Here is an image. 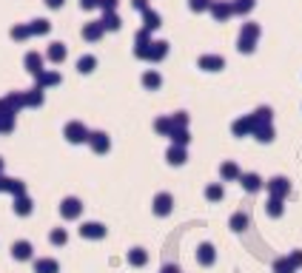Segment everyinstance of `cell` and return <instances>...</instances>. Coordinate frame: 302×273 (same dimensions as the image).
<instances>
[{"label":"cell","instance_id":"obj_4","mask_svg":"<svg viewBox=\"0 0 302 273\" xmlns=\"http://www.w3.org/2000/svg\"><path fill=\"white\" fill-rule=\"evenodd\" d=\"M12 256H15V259H20V262H29V259H32V245H29L26 239L15 242V245H12Z\"/></svg>","mask_w":302,"mask_h":273},{"label":"cell","instance_id":"obj_3","mask_svg":"<svg viewBox=\"0 0 302 273\" xmlns=\"http://www.w3.org/2000/svg\"><path fill=\"white\" fill-rule=\"evenodd\" d=\"M23 63H26V71H29V74H35V77L40 74V71H46V69H43V57H40L37 52H29Z\"/></svg>","mask_w":302,"mask_h":273},{"label":"cell","instance_id":"obj_13","mask_svg":"<svg viewBox=\"0 0 302 273\" xmlns=\"http://www.w3.org/2000/svg\"><path fill=\"white\" fill-rule=\"evenodd\" d=\"M66 239H69V233L63 228H54L52 233H49V242H52V245H66Z\"/></svg>","mask_w":302,"mask_h":273},{"label":"cell","instance_id":"obj_16","mask_svg":"<svg viewBox=\"0 0 302 273\" xmlns=\"http://www.w3.org/2000/svg\"><path fill=\"white\" fill-rule=\"evenodd\" d=\"M83 35L89 37V40H97V37H100V26H97V23H91V26H86V32H83Z\"/></svg>","mask_w":302,"mask_h":273},{"label":"cell","instance_id":"obj_18","mask_svg":"<svg viewBox=\"0 0 302 273\" xmlns=\"http://www.w3.org/2000/svg\"><path fill=\"white\" fill-rule=\"evenodd\" d=\"M200 259H203L205 264H208V262L214 259V253H211V247H208V245H205V247H200Z\"/></svg>","mask_w":302,"mask_h":273},{"label":"cell","instance_id":"obj_22","mask_svg":"<svg viewBox=\"0 0 302 273\" xmlns=\"http://www.w3.org/2000/svg\"><path fill=\"white\" fill-rule=\"evenodd\" d=\"M0 174H3V159H0Z\"/></svg>","mask_w":302,"mask_h":273},{"label":"cell","instance_id":"obj_20","mask_svg":"<svg viewBox=\"0 0 302 273\" xmlns=\"http://www.w3.org/2000/svg\"><path fill=\"white\" fill-rule=\"evenodd\" d=\"M131 262H134V264H142V262H145V256L137 250V253H131Z\"/></svg>","mask_w":302,"mask_h":273},{"label":"cell","instance_id":"obj_14","mask_svg":"<svg viewBox=\"0 0 302 273\" xmlns=\"http://www.w3.org/2000/svg\"><path fill=\"white\" fill-rule=\"evenodd\" d=\"M89 140H91V148H94V151H106L108 148V140L103 137V134H91Z\"/></svg>","mask_w":302,"mask_h":273},{"label":"cell","instance_id":"obj_17","mask_svg":"<svg viewBox=\"0 0 302 273\" xmlns=\"http://www.w3.org/2000/svg\"><path fill=\"white\" fill-rule=\"evenodd\" d=\"M77 69H80V71H91V69H94V57H80Z\"/></svg>","mask_w":302,"mask_h":273},{"label":"cell","instance_id":"obj_19","mask_svg":"<svg viewBox=\"0 0 302 273\" xmlns=\"http://www.w3.org/2000/svg\"><path fill=\"white\" fill-rule=\"evenodd\" d=\"M169 205H171V199H169V196H160V199H157V211H160V213H166V211H169Z\"/></svg>","mask_w":302,"mask_h":273},{"label":"cell","instance_id":"obj_5","mask_svg":"<svg viewBox=\"0 0 302 273\" xmlns=\"http://www.w3.org/2000/svg\"><path fill=\"white\" fill-rule=\"evenodd\" d=\"M0 191H9V194L20 196V194H26V185H23L20 179H6V176H0Z\"/></svg>","mask_w":302,"mask_h":273},{"label":"cell","instance_id":"obj_2","mask_svg":"<svg viewBox=\"0 0 302 273\" xmlns=\"http://www.w3.org/2000/svg\"><path fill=\"white\" fill-rule=\"evenodd\" d=\"M66 140L69 142H83V140H89V131H86L80 123H69L66 125Z\"/></svg>","mask_w":302,"mask_h":273},{"label":"cell","instance_id":"obj_15","mask_svg":"<svg viewBox=\"0 0 302 273\" xmlns=\"http://www.w3.org/2000/svg\"><path fill=\"white\" fill-rule=\"evenodd\" d=\"M12 37H15V40H26V37H32V29L29 26H15L12 29Z\"/></svg>","mask_w":302,"mask_h":273},{"label":"cell","instance_id":"obj_10","mask_svg":"<svg viewBox=\"0 0 302 273\" xmlns=\"http://www.w3.org/2000/svg\"><path fill=\"white\" fill-rule=\"evenodd\" d=\"M49 60H52V63H63V60H66V46H63V43H52V46H49Z\"/></svg>","mask_w":302,"mask_h":273},{"label":"cell","instance_id":"obj_8","mask_svg":"<svg viewBox=\"0 0 302 273\" xmlns=\"http://www.w3.org/2000/svg\"><path fill=\"white\" fill-rule=\"evenodd\" d=\"M83 236H89V239H100V236H106V228L103 225H97V222H89V225H83L80 228Z\"/></svg>","mask_w":302,"mask_h":273},{"label":"cell","instance_id":"obj_9","mask_svg":"<svg viewBox=\"0 0 302 273\" xmlns=\"http://www.w3.org/2000/svg\"><path fill=\"white\" fill-rule=\"evenodd\" d=\"M57 262L54 259H35V273H57Z\"/></svg>","mask_w":302,"mask_h":273},{"label":"cell","instance_id":"obj_11","mask_svg":"<svg viewBox=\"0 0 302 273\" xmlns=\"http://www.w3.org/2000/svg\"><path fill=\"white\" fill-rule=\"evenodd\" d=\"M26 106H43V86L32 88L26 94Z\"/></svg>","mask_w":302,"mask_h":273},{"label":"cell","instance_id":"obj_12","mask_svg":"<svg viewBox=\"0 0 302 273\" xmlns=\"http://www.w3.org/2000/svg\"><path fill=\"white\" fill-rule=\"evenodd\" d=\"M32 35H49V32H52V23H49V20H32Z\"/></svg>","mask_w":302,"mask_h":273},{"label":"cell","instance_id":"obj_6","mask_svg":"<svg viewBox=\"0 0 302 273\" xmlns=\"http://www.w3.org/2000/svg\"><path fill=\"white\" fill-rule=\"evenodd\" d=\"M15 213H18V216H29V213H32V199H29L26 194L15 196Z\"/></svg>","mask_w":302,"mask_h":273},{"label":"cell","instance_id":"obj_21","mask_svg":"<svg viewBox=\"0 0 302 273\" xmlns=\"http://www.w3.org/2000/svg\"><path fill=\"white\" fill-rule=\"evenodd\" d=\"M46 6H49V9H60L63 0H46Z\"/></svg>","mask_w":302,"mask_h":273},{"label":"cell","instance_id":"obj_1","mask_svg":"<svg viewBox=\"0 0 302 273\" xmlns=\"http://www.w3.org/2000/svg\"><path fill=\"white\" fill-rule=\"evenodd\" d=\"M80 211H83L80 199H74V196H69V199H63V205H60V213L66 216V219H77V216H80Z\"/></svg>","mask_w":302,"mask_h":273},{"label":"cell","instance_id":"obj_7","mask_svg":"<svg viewBox=\"0 0 302 273\" xmlns=\"http://www.w3.org/2000/svg\"><path fill=\"white\" fill-rule=\"evenodd\" d=\"M35 80H37V86L49 88V86H57V83H60V74H57V71H40Z\"/></svg>","mask_w":302,"mask_h":273}]
</instances>
